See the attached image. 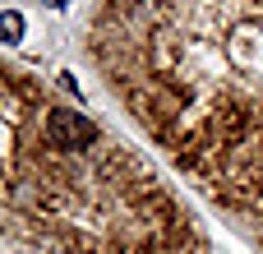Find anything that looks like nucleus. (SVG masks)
<instances>
[{
	"mask_svg": "<svg viewBox=\"0 0 263 254\" xmlns=\"http://www.w3.org/2000/svg\"><path fill=\"white\" fill-rule=\"evenodd\" d=\"M88 56L180 176L263 250V0H102Z\"/></svg>",
	"mask_w": 263,
	"mask_h": 254,
	"instance_id": "f257e3e1",
	"label": "nucleus"
},
{
	"mask_svg": "<svg viewBox=\"0 0 263 254\" xmlns=\"http://www.w3.org/2000/svg\"><path fill=\"white\" fill-rule=\"evenodd\" d=\"M0 254H213L120 134L0 60Z\"/></svg>",
	"mask_w": 263,
	"mask_h": 254,
	"instance_id": "f03ea898",
	"label": "nucleus"
},
{
	"mask_svg": "<svg viewBox=\"0 0 263 254\" xmlns=\"http://www.w3.org/2000/svg\"><path fill=\"white\" fill-rule=\"evenodd\" d=\"M18 37H23V14L18 9L0 14V42H18Z\"/></svg>",
	"mask_w": 263,
	"mask_h": 254,
	"instance_id": "7ed1b4c3",
	"label": "nucleus"
}]
</instances>
